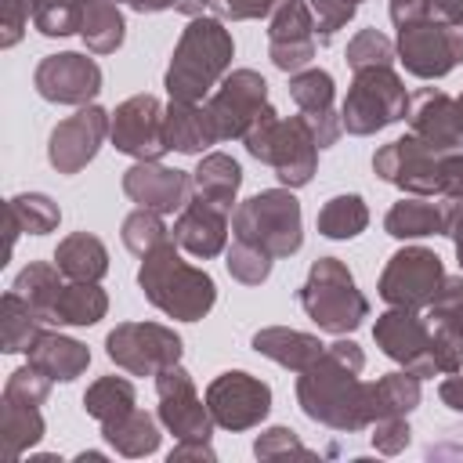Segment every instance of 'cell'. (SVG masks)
Returning <instances> with one entry per match:
<instances>
[{"label": "cell", "mask_w": 463, "mask_h": 463, "mask_svg": "<svg viewBox=\"0 0 463 463\" xmlns=\"http://www.w3.org/2000/svg\"><path fill=\"white\" fill-rule=\"evenodd\" d=\"M423 311L430 322H441V326L463 333V275H445L438 297Z\"/></svg>", "instance_id": "44"}, {"label": "cell", "mask_w": 463, "mask_h": 463, "mask_svg": "<svg viewBox=\"0 0 463 463\" xmlns=\"http://www.w3.org/2000/svg\"><path fill=\"white\" fill-rule=\"evenodd\" d=\"M163 101L156 94H134L127 101L116 105V112H109V137L112 148L123 156H134L141 163H156L163 159L166 137H163Z\"/></svg>", "instance_id": "12"}, {"label": "cell", "mask_w": 463, "mask_h": 463, "mask_svg": "<svg viewBox=\"0 0 463 463\" xmlns=\"http://www.w3.org/2000/svg\"><path fill=\"white\" fill-rule=\"evenodd\" d=\"M441 156L416 134L394 137L391 145L376 148L373 170L380 181L409 192V195H441Z\"/></svg>", "instance_id": "11"}, {"label": "cell", "mask_w": 463, "mask_h": 463, "mask_svg": "<svg viewBox=\"0 0 463 463\" xmlns=\"http://www.w3.org/2000/svg\"><path fill=\"white\" fill-rule=\"evenodd\" d=\"M33 11H36V0H0V29H4L0 33V47L4 51L22 40Z\"/></svg>", "instance_id": "48"}, {"label": "cell", "mask_w": 463, "mask_h": 463, "mask_svg": "<svg viewBox=\"0 0 463 463\" xmlns=\"http://www.w3.org/2000/svg\"><path fill=\"white\" fill-rule=\"evenodd\" d=\"M65 275L58 271V264H47V260H33V264H25L22 271H18V279H14V293H22L40 315H43V322H47V315H51V307H54V300H58V293H61V282Z\"/></svg>", "instance_id": "38"}, {"label": "cell", "mask_w": 463, "mask_h": 463, "mask_svg": "<svg viewBox=\"0 0 463 463\" xmlns=\"http://www.w3.org/2000/svg\"><path fill=\"white\" fill-rule=\"evenodd\" d=\"M232 235L264 250L268 257H293L304 246L300 203L289 188H268L250 195L232 213Z\"/></svg>", "instance_id": "6"}, {"label": "cell", "mask_w": 463, "mask_h": 463, "mask_svg": "<svg viewBox=\"0 0 463 463\" xmlns=\"http://www.w3.org/2000/svg\"><path fill=\"white\" fill-rule=\"evenodd\" d=\"M25 354L40 373H47L51 380H61V383H72L90 365V347L87 344H80L72 336H61V333H47V329L36 336V344Z\"/></svg>", "instance_id": "26"}, {"label": "cell", "mask_w": 463, "mask_h": 463, "mask_svg": "<svg viewBox=\"0 0 463 463\" xmlns=\"http://www.w3.org/2000/svg\"><path fill=\"white\" fill-rule=\"evenodd\" d=\"M109 311V297L98 282H65L47 322L51 326H94Z\"/></svg>", "instance_id": "31"}, {"label": "cell", "mask_w": 463, "mask_h": 463, "mask_svg": "<svg viewBox=\"0 0 463 463\" xmlns=\"http://www.w3.org/2000/svg\"><path fill=\"white\" fill-rule=\"evenodd\" d=\"M80 36H83L90 54L119 51V43L127 36V22H123V11H119V0H83Z\"/></svg>", "instance_id": "34"}, {"label": "cell", "mask_w": 463, "mask_h": 463, "mask_svg": "<svg viewBox=\"0 0 463 463\" xmlns=\"http://www.w3.org/2000/svg\"><path fill=\"white\" fill-rule=\"evenodd\" d=\"M137 286L152 307H159L163 315H170L177 322H199L217 304V286H213L210 271L188 264L177 253L174 239H166L163 246H156L152 253L141 257Z\"/></svg>", "instance_id": "3"}, {"label": "cell", "mask_w": 463, "mask_h": 463, "mask_svg": "<svg viewBox=\"0 0 463 463\" xmlns=\"http://www.w3.org/2000/svg\"><path fill=\"white\" fill-rule=\"evenodd\" d=\"M43 438V416L40 405H22L4 398L0 402V456L4 463H18L25 449H33Z\"/></svg>", "instance_id": "29"}, {"label": "cell", "mask_w": 463, "mask_h": 463, "mask_svg": "<svg viewBox=\"0 0 463 463\" xmlns=\"http://www.w3.org/2000/svg\"><path fill=\"white\" fill-rule=\"evenodd\" d=\"M123 192H127L130 203H137L145 210L174 213V210H184V203L192 195V174L174 170V166H163L159 159L156 163H141L137 159L123 174Z\"/></svg>", "instance_id": "21"}, {"label": "cell", "mask_w": 463, "mask_h": 463, "mask_svg": "<svg viewBox=\"0 0 463 463\" xmlns=\"http://www.w3.org/2000/svg\"><path fill=\"white\" fill-rule=\"evenodd\" d=\"M130 7H134L137 14H156V11H181V14H188V18H199V14L210 7V0H130Z\"/></svg>", "instance_id": "51"}, {"label": "cell", "mask_w": 463, "mask_h": 463, "mask_svg": "<svg viewBox=\"0 0 463 463\" xmlns=\"http://www.w3.org/2000/svg\"><path fill=\"white\" fill-rule=\"evenodd\" d=\"M83 22V0H36L33 25L43 36H72Z\"/></svg>", "instance_id": "41"}, {"label": "cell", "mask_w": 463, "mask_h": 463, "mask_svg": "<svg viewBox=\"0 0 463 463\" xmlns=\"http://www.w3.org/2000/svg\"><path fill=\"white\" fill-rule=\"evenodd\" d=\"M409 134L427 141L434 152L463 148V94L452 98L438 87H423L409 98Z\"/></svg>", "instance_id": "19"}, {"label": "cell", "mask_w": 463, "mask_h": 463, "mask_svg": "<svg viewBox=\"0 0 463 463\" xmlns=\"http://www.w3.org/2000/svg\"><path fill=\"white\" fill-rule=\"evenodd\" d=\"M206 405L217 427L224 430H250L271 412V387L242 369L221 373L206 387Z\"/></svg>", "instance_id": "14"}, {"label": "cell", "mask_w": 463, "mask_h": 463, "mask_svg": "<svg viewBox=\"0 0 463 463\" xmlns=\"http://www.w3.org/2000/svg\"><path fill=\"white\" fill-rule=\"evenodd\" d=\"M134 402H137V394H134L130 380H123V376H98L87 387V394H83V412L94 416L98 423H109V420L130 412Z\"/></svg>", "instance_id": "36"}, {"label": "cell", "mask_w": 463, "mask_h": 463, "mask_svg": "<svg viewBox=\"0 0 463 463\" xmlns=\"http://www.w3.org/2000/svg\"><path fill=\"white\" fill-rule=\"evenodd\" d=\"M51 383H54V380H51L47 373H40V369L29 362V365H22V369H14V373L7 376L4 398L22 402V405H43L47 394H51Z\"/></svg>", "instance_id": "45"}, {"label": "cell", "mask_w": 463, "mask_h": 463, "mask_svg": "<svg viewBox=\"0 0 463 463\" xmlns=\"http://www.w3.org/2000/svg\"><path fill=\"white\" fill-rule=\"evenodd\" d=\"M409 438H412V430H409L405 416H387V420L373 423V449L383 456H398L409 445Z\"/></svg>", "instance_id": "50"}, {"label": "cell", "mask_w": 463, "mask_h": 463, "mask_svg": "<svg viewBox=\"0 0 463 463\" xmlns=\"http://www.w3.org/2000/svg\"><path fill=\"white\" fill-rule=\"evenodd\" d=\"M123 246L134 253V257H145V253H152L156 246H163L166 239H170V232H166V224H163V213L159 210H145V206H137L127 221H123Z\"/></svg>", "instance_id": "40"}, {"label": "cell", "mask_w": 463, "mask_h": 463, "mask_svg": "<svg viewBox=\"0 0 463 463\" xmlns=\"http://www.w3.org/2000/svg\"><path fill=\"white\" fill-rule=\"evenodd\" d=\"M445 235L452 239V246H456V260H459V268H463V199H456L452 217H449V232H445Z\"/></svg>", "instance_id": "56"}, {"label": "cell", "mask_w": 463, "mask_h": 463, "mask_svg": "<svg viewBox=\"0 0 463 463\" xmlns=\"http://www.w3.org/2000/svg\"><path fill=\"white\" fill-rule=\"evenodd\" d=\"M279 4H286V0H210V11L221 22H250V18L275 14Z\"/></svg>", "instance_id": "49"}, {"label": "cell", "mask_w": 463, "mask_h": 463, "mask_svg": "<svg viewBox=\"0 0 463 463\" xmlns=\"http://www.w3.org/2000/svg\"><path fill=\"white\" fill-rule=\"evenodd\" d=\"M127 4H130V0H127Z\"/></svg>", "instance_id": "59"}, {"label": "cell", "mask_w": 463, "mask_h": 463, "mask_svg": "<svg viewBox=\"0 0 463 463\" xmlns=\"http://www.w3.org/2000/svg\"><path fill=\"white\" fill-rule=\"evenodd\" d=\"M438 398L452 409V412H463V373H449L438 387Z\"/></svg>", "instance_id": "54"}, {"label": "cell", "mask_w": 463, "mask_h": 463, "mask_svg": "<svg viewBox=\"0 0 463 463\" xmlns=\"http://www.w3.org/2000/svg\"><path fill=\"white\" fill-rule=\"evenodd\" d=\"M405 116H409V94H405L402 76L391 65H373V69L354 72L347 98L340 105V123L347 134L369 137Z\"/></svg>", "instance_id": "7"}, {"label": "cell", "mask_w": 463, "mask_h": 463, "mask_svg": "<svg viewBox=\"0 0 463 463\" xmlns=\"http://www.w3.org/2000/svg\"><path fill=\"white\" fill-rule=\"evenodd\" d=\"M40 333H43V315L22 293L7 289L0 297V347H4V354L29 351Z\"/></svg>", "instance_id": "32"}, {"label": "cell", "mask_w": 463, "mask_h": 463, "mask_svg": "<svg viewBox=\"0 0 463 463\" xmlns=\"http://www.w3.org/2000/svg\"><path fill=\"white\" fill-rule=\"evenodd\" d=\"M264 105H268V83L260 72H253V69L228 72L206 101L217 141H232V137L242 141V134L253 127V119L264 112Z\"/></svg>", "instance_id": "13"}, {"label": "cell", "mask_w": 463, "mask_h": 463, "mask_svg": "<svg viewBox=\"0 0 463 463\" xmlns=\"http://www.w3.org/2000/svg\"><path fill=\"white\" fill-rule=\"evenodd\" d=\"M181 459H206V463H213L217 452H213L210 438H184L177 449H170V463H181Z\"/></svg>", "instance_id": "52"}, {"label": "cell", "mask_w": 463, "mask_h": 463, "mask_svg": "<svg viewBox=\"0 0 463 463\" xmlns=\"http://www.w3.org/2000/svg\"><path fill=\"white\" fill-rule=\"evenodd\" d=\"M228 210L206 203V199H188L184 210H177V221H174V242L192 253V257H217L224 253V242H228Z\"/></svg>", "instance_id": "22"}, {"label": "cell", "mask_w": 463, "mask_h": 463, "mask_svg": "<svg viewBox=\"0 0 463 463\" xmlns=\"http://www.w3.org/2000/svg\"><path fill=\"white\" fill-rule=\"evenodd\" d=\"M33 87L43 101L54 105H90L101 90V69L80 51L47 54L33 72Z\"/></svg>", "instance_id": "17"}, {"label": "cell", "mask_w": 463, "mask_h": 463, "mask_svg": "<svg viewBox=\"0 0 463 463\" xmlns=\"http://www.w3.org/2000/svg\"><path fill=\"white\" fill-rule=\"evenodd\" d=\"M365 394H369V416L373 423L376 420H387V416H409L423 391H420V376L409 373V369H398V373H387L380 376L376 383H365Z\"/></svg>", "instance_id": "30"}, {"label": "cell", "mask_w": 463, "mask_h": 463, "mask_svg": "<svg viewBox=\"0 0 463 463\" xmlns=\"http://www.w3.org/2000/svg\"><path fill=\"white\" fill-rule=\"evenodd\" d=\"M456 199L449 195H409L398 199L387 217L383 228L394 239H423V235H445L449 232V217H452Z\"/></svg>", "instance_id": "23"}, {"label": "cell", "mask_w": 463, "mask_h": 463, "mask_svg": "<svg viewBox=\"0 0 463 463\" xmlns=\"http://www.w3.org/2000/svg\"><path fill=\"white\" fill-rule=\"evenodd\" d=\"M373 340H376V347L391 362H398L402 369L416 373L420 380H427V376L438 373L434 347H430V329H427V322L416 311H409V307L383 311L376 318V326H373Z\"/></svg>", "instance_id": "15"}, {"label": "cell", "mask_w": 463, "mask_h": 463, "mask_svg": "<svg viewBox=\"0 0 463 463\" xmlns=\"http://www.w3.org/2000/svg\"><path fill=\"white\" fill-rule=\"evenodd\" d=\"M232 33L221 18H192L170 54L163 87L174 101H203L232 69Z\"/></svg>", "instance_id": "2"}, {"label": "cell", "mask_w": 463, "mask_h": 463, "mask_svg": "<svg viewBox=\"0 0 463 463\" xmlns=\"http://www.w3.org/2000/svg\"><path fill=\"white\" fill-rule=\"evenodd\" d=\"M344 58H347V65L358 72V69H373V65H394L398 47H394L380 29H362V33H354V40L347 43Z\"/></svg>", "instance_id": "43"}, {"label": "cell", "mask_w": 463, "mask_h": 463, "mask_svg": "<svg viewBox=\"0 0 463 463\" xmlns=\"http://www.w3.org/2000/svg\"><path fill=\"white\" fill-rule=\"evenodd\" d=\"M156 394H159V423L170 434H177V441L213 434L217 423L210 416V405L195 394V383L188 369H181V362L156 373Z\"/></svg>", "instance_id": "16"}, {"label": "cell", "mask_w": 463, "mask_h": 463, "mask_svg": "<svg viewBox=\"0 0 463 463\" xmlns=\"http://www.w3.org/2000/svg\"><path fill=\"white\" fill-rule=\"evenodd\" d=\"M7 210L18 217L22 232H29V235H47V232H54L58 221H61L58 203H54L51 195H43V192H22V195H11V199H7Z\"/></svg>", "instance_id": "39"}, {"label": "cell", "mask_w": 463, "mask_h": 463, "mask_svg": "<svg viewBox=\"0 0 463 463\" xmlns=\"http://www.w3.org/2000/svg\"><path fill=\"white\" fill-rule=\"evenodd\" d=\"M365 369V354L354 340H333L326 351L297 376V402L307 420L329 430H365L373 427L369 394L358 373Z\"/></svg>", "instance_id": "1"}, {"label": "cell", "mask_w": 463, "mask_h": 463, "mask_svg": "<svg viewBox=\"0 0 463 463\" xmlns=\"http://www.w3.org/2000/svg\"><path fill=\"white\" fill-rule=\"evenodd\" d=\"M109 137V112L98 105H80L69 119H61L47 137V159L58 174H80Z\"/></svg>", "instance_id": "18"}, {"label": "cell", "mask_w": 463, "mask_h": 463, "mask_svg": "<svg viewBox=\"0 0 463 463\" xmlns=\"http://www.w3.org/2000/svg\"><path fill=\"white\" fill-rule=\"evenodd\" d=\"M101 438H105L119 456H130V459L148 456V452L159 449V427H156V420H152L145 409H137V405H134L130 412H123V416L101 423Z\"/></svg>", "instance_id": "33"}, {"label": "cell", "mask_w": 463, "mask_h": 463, "mask_svg": "<svg viewBox=\"0 0 463 463\" xmlns=\"http://www.w3.org/2000/svg\"><path fill=\"white\" fill-rule=\"evenodd\" d=\"M271 260H275V257H268L264 250H257V246H250V242H242V239H235V242L228 246V253H224L228 275H232L235 282H242V286H260V282L271 275Z\"/></svg>", "instance_id": "42"}, {"label": "cell", "mask_w": 463, "mask_h": 463, "mask_svg": "<svg viewBox=\"0 0 463 463\" xmlns=\"http://www.w3.org/2000/svg\"><path fill=\"white\" fill-rule=\"evenodd\" d=\"M253 452H257V459H289V456L311 459V456H315V452L297 438V430H289V427H268V430H260L257 441H253Z\"/></svg>", "instance_id": "46"}, {"label": "cell", "mask_w": 463, "mask_h": 463, "mask_svg": "<svg viewBox=\"0 0 463 463\" xmlns=\"http://www.w3.org/2000/svg\"><path fill=\"white\" fill-rule=\"evenodd\" d=\"M423 14H430L427 0H391V22H394V25L416 22V18H423Z\"/></svg>", "instance_id": "53"}, {"label": "cell", "mask_w": 463, "mask_h": 463, "mask_svg": "<svg viewBox=\"0 0 463 463\" xmlns=\"http://www.w3.org/2000/svg\"><path fill=\"white\" fill-rule=\"evenodd\" d=\"M358 4H362V0H358Z\"/></svg>", "instance_id": "58"}, {"label": "cell", "mask_w": 463, "mask_h": 463, "mask_svg": "<svg viewBox=\"0 0 463 463\" xmlns=\"http://www.w3.org/2000/svg\"><path fill=\"white\" fill-rule=\"evenodd\" d=\"M315 18L304 0H286L275 7L268 25V58L282 72H300L315 58Z\"/></svg>", "instance_id": "20"}, {"label": "cell", "mask_w": 463, "mask_h": 463, "mask_svg": "<svg viewBox=\"0 0 463 463\" xmlns=\"http://www.w3.org/2000/svg\"><path fill=\"white\" fill-rule=\"evenodd\" d=\"M427 7H430L434 18L463 29V0H427Z\"/></svg>", "instance_id": "55"}, {"label": "cell", "mask_w": 463, "mask_h": 463, "mask_svg": "<svg viewBox=\"0 0 463 463\" xmlns=\"http://www.w3.org/2000/svg\"><path fill=\"white\" fill-rule=\"evenodd\" d=\"M105 351L123 373L156 376L166 365L181 362L184 344L170 326H159V322H119L105 336Z\"/></svg>", "instance_id": "9"}, {"label": "cell", "mask_w": 463, "mask_h": 463, "mask_svg": "<svg viewBox=\"0 0 463 463\" xmlns=\"http://www.w3.org/2000/svg\"><path fill=\"white\" fill-rule=\"evenodd\" d=\"M304 4L311 7L315 33H318L322 43H329L333 33L344 29V25L354 18V11H358V0H304Z\"/></svg>", "instance_id": "47"}, {"label": "cell", "mask_w": 463, "mask_h": 463, "mask_svg": "<svg viewBox=\"0 0 463 463\" xmlns=\"http://www.w3.org/2000/svg\"><path fill=\"white\" fill-rule=\"evenodd\" d=\"M18 232H22V224H18V217L7 210V257H11V250H14V242H18Z\"/></svg>", "instance_id": "57"}, {"label": "cell", "mask_w": 463, "mask_h": 463, "mask_svg": "<svg viewBox=\"0 0 463 463\" xmlns=\"http://www.w3.org/2000/svg\"><path fill=\"white\" fill-rule=\"evenodd\" d=\"M318 235L326 239H354L365 232L369 224V210L362 203V195L354 192H344V195H333L322 210H318Z\"/></svg>", "instance_id": "35"}, {"label": "cell", "mask_w": 463, "mask_h": 463, "mask_svg": "<svg viewBox=\"0 0 463 463\" xmlns=\"http://www.w3.org/2000/svg\"><path fill=\"white\" fill-rule=\"evenodd\" d=\"M242 145L253 159L268 163L286 188H304L318 170V141L311 137L307 123L300 116L282 119L271 105L253 119V127L242 134Z\"/></svg>", "instance_id": "4"}, {"label": "cell", "mask_w": 463, "mask_h": 463, "mask_svg": "<svg viewBox=\"0 0 463 463\" xmlns=\"http://www.w3.org/2000/svg\"><path fill=\"white\" fill-rule=\"evenodd\" d=\"M398 61L420 80H441L463 65V29L434 14L398 25Z\"/></svg>", "instance_id": "8"}, {"label": "cell", "mask_w": 463, "mask_h": 463, "mask_svg": "<svg viewBox=\"0 0 463 463\" xmlns=\"http://www.w3.org/2000/svg\"><path fill=\"white\" fill-rule=\"evenodd\" d=\"M54 264L69 282H98L109 271V250L90 232H72L58 242Z\"/></svg>", "instance_id": "28"}, {"label": "cell", "mask_w": 463, "mask_h": 463, "mask_svg": "<svg viewBox=\"0 0 463 463\" xmlns=\"http://www.w3.org/2000/svg\"><path fill=\"white\" fill-rule=\"evenodd\" d=\"M297 300L318 329L336 336L354 333L369 318V300L362 297V289L354 286V275L340 257H318L304 286L297 289Z\"/></svg>", "instance_id": "5"}, {"label": "cell", "mask_w": 463, "mask_h": 463, "mask_svg": "<svg viewBox=\"0 0 463 463\" xmlns=\"http://www.w3.org/2000/svg\"><path fill=\"white\" fill-rule=\"evenodd\" d=\"M253 351L271 358L275 365L289 369V373H304L322 351L326 344L311 333H300V329H289V326H268V329H257L253 333Z\"/></svg>", "instance_id": "25"}, {"label": "cell", "mask_w": 463, "mask_h": 463, "mask_svg": "<svg viewBox=\"0 0 463 463\" xmlns=\"http://www.w3.org/2000/svg\"><path fill=\"white\" fill-rule=\"evenodd\" d=\"M163 137H166V148L184 152V156H195V152L217 145V130H213V119H210L206 105L174 101V98H170L166 116H163Z\"/></svg>", "instance_id": "24"}, {"label": "cell", "mask_w": 463, "mask_h": 463, "mask_svg": "<svg viewBox=\"0 0 463 463\" xmlns=\"http://www.w3.org/2000/svg\"><path fill=\"white\" fill-rule=\"evenodd\" d=\"M289 98L297 101L300 116H333V101H336V87L333 76L326 69H300L289 76Z\"/></svg>", "instance_id": "37"}, {"label": "cell", "mask_w": 463, "mask_h": 463, "mask_svg": "<svg viewBox=\"0 0 463 463\" xmlns=\"http://www.w3.org/2000/svg\"><path fill=\"white\" fill-rule=\"evenodd\" d=\"M445 282V268L441 257L427 246H402L398 253H391L387 268L380 271V297L391 307H409V311H423L438 289Z\"/></svg>", "instance_id": "10"}, {"label": "cell", "mask_w": 463, "mask_h": 463, "mask_svg": "<svg viewBox=\"0 0 463 463\" xmlns=\"http://www.w3.org/2000/svg\"><path fill=\"white\" fill-rule=\"evenodd\" d=\"M239 184H242V166L228 152H210L192 170V195H199V199H206L228 213H232V203L239 195Z\"/></svg>", "instance_id": "27"}]
</instances>
